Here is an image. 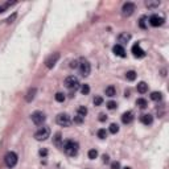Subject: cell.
I'll list each match as a JSON object with an SVG mask.
<instances>
[{
  "instance_id": "cell-1",
  "label": "cell",
  "mask_w": 169,
  "mask_h": 169,
  "mask_svg": "<svg viewBox=\"0 0 169 169\" xmlns=\"http://www.w3.org/2000/svg\"><path fill=\"white\" fill-rule=\"evenodd\" d=\"M62 148H63V152H65L67 156H76L78 153L79 145H78V143L74 140H66L62 144Z\"/></svg>"
},
{
  "instance_id": "cell-2",
  "label": "cell",
  "mask_w": 169,
  "mask_h": 169,
  "mask_svg": "<svg viewBox=\"0 0 169 169\" xmlns=\"http://www.w3.org/2000/svg\"><path fill=\"white\" fill-rule=\"evenodd\" d=\"M57 124H59L61 127H69L72 124V118H70V115L69 114H66V112H61V114H58L57 115Z\"/></svg>"
},
{
  "instance_id": "cell-3",
  "label": "cell",
  "mask_w": 169,
  "mask_h": 169,
  "mask_svg": "<svg viewBox=\"0 0 169 169\" xmlns=\"http://www.w3.org/2000/svg\"><path fill=\"white\" fill-rule=\"evenodd\" d=\"M50 136V128L49 127H42V128H40V130L34 133V137H36V140L38 141H44V140H46V139Z\"/></svg>"
},
{
  "instance_id": "cell-4",
  "label": "cell",
  "mask_w": 169,
  "mask_h": 169,
  "mask_svg": "<svg viewBox=\"0 0 169 169\" xmlns=\"http://www.w3.org/2000/svg\"><path fill=\"white\" fill-rule=\"evenodd\" d=\"M32 122L36 124V126H42L44 123H45L46 120V116H45V114L41 112V111H34L32 114Z\"/></svg>"
},
{
  "instance_id": "cell-5",
  "label": "cell",
  "mask_w": 169,
  "mask_h": 169,
  "mask_svg": "<svg viewBox=\"0 0 169 169\" xmlns=\"http://www.w3.org/2000/svg\"><path fill=\"white\" fill-rule=\"evenodd\" d=\"M17 155L15 152H8L6 157H4V161H6V165L8 168H13V167H16V164H17Z\"/></svg>"
},
{
  "instance_id": "cell-6",
  "label": "cell",
  "mask_w": 169,
  "mask_h": 169,
  "mask_svg": "<svg viewBox=\"0 0 169 169\" xmlns=\"http://www.w3.org/2000/svg\"><path fill=\"white\" fill-rule=\"evenodd\" d=\"M65 86L69 89V90H74V91H76L77 89L79 87V81H78V78L74 77V76L67 77V78L65 79Z\"/></svg>"
},
{
  "instance_id": "cell-7",
  "label": "cell",
  "mask_w": 169,
  "mask_h": 169,
  "mask_svg": "<svg viewBox=\"0 0 169 169\" xmlns=\"http://www.w3.org/2000/svg\"><path fill=\"white\" fill-rule=\"evenodd\" d=\"M78 69H79V74H81L82 77H87L91 72V65H90V62L89 61L83 59V61L78 65Z\"/></svg>"
},
{
  "instance_id": "cell-8",
  "label": "cell",
  "mask_w": 169,
  "mask_h": 169,
  "mask_svg": "<svg viewBox=\"0 0 169 169\" xmlns=\"http://www.w3.org/2000/svg\"><path fill=\"white\" fill-rule=\"evenodd\" d=\"M133 11H135V4L133 3H124L123 7H122V15L123 16H131V15L133 13Z\"/></svg>"
},
{
  "instance_id": "cell-9",
  "label": "cell",
  "mask_w": 169,
  "mask_h": 169,
  "mask_svg": "<svg viewBox=\"0 0 169 169\" xmlns=\"http://www.w3.org/2000/svg\"><path fill=\"white\" fill-rule=\"evenodd\" d=\"M150 24L152 27H161L164 24V17L158 16V15H152L150 17Z\"/></svg>"
},
{
  "instance_id": "cell-10",
  "label": "cell",
  "mask_w": 169,
  "mask_h": 169,
  "mask_svg": "<svg viewBox=\"0 0 169 169\" xmlns=\"http://www.w3.org/2000/svg\"><path fill=\"white\" fill-rule=\"evenodd\" d=\"M58 58H59V54H58V53H54V54H52V56H49V57L46 58V61H45L46 67H48V69H52V67L57 63Z\"/></svg>"
},
{
  "instance_id": "cell-11",
  "label": "cell",
  "mask_w": 169,
  "mask_h": 169,
  "mask_svg": "<svg viewBox=\"0 0 169 169\" xmlns=\"http://www.w3.org/2000/svg\"><path fill=\"white\" fill-rule=\"evenodd\" d=\"M131 50H132V54H133V56H135L136 58H143V57H145V52L143 50L141 46L139 45V44H135V45L132 46Z\"/></svg>"
},
{
  "instance_id": "cell-12",
  "label": "cell",
  "mask_w": 169,
  "mask_h": 169,
  "mask_svg": "<svg viewBox=\"0 0 169 169\" xmlns=\"http://www.w3.org/2000/svg\"><path fill=\"white\" fill-rule=\"evenodd\" d=\"M112 52H114V54L115 56H118V57H126V50H124V48L122 46V45H119V44H116L115 46L112 48Z\"/></svg>"
},
{
  "instance_id": "cell-13",
  "label": "cell",
  "mask_w": 169,
  "mask_h": 169,
  "mask_svg": "<svg viewBox=\"0 0 169 169\" xmlns=\"http://www.w3.org/2000/svg\"><path fill=\"white\" fill-rule=\"evenodd\" d=\"M130 40H131V34L127 33V32L120 33V34H119V37H118V41L120 42L119 45H122V44H127L128 41H130Z\"/></svg>"
},
{
  "instance_id": "cell-14",
  "label": "cell",
  "mask_w": 169,
  "mask_h": 169,
  "mask_svg": "<svg viewBox=\"0 0 169 169\" xmlns=\"http://www.w3.org/2000/svg\"><path fill=\"white\" fill-rule=\"evenodd\" d=\"M140 120H141L143 124L150 126V124H152V122H153V116L151 115V114H143V115L140 116Z\"/></svg>"
},
{
  "instance_id": "cell-15",
  "label": "cell",
  "mask_w": 169,
  "mask_h": 169,
  "mask_svg": "<svg viewBox=\"0 0 169 169\" xmlns=\"http://www.w3.org/2000/svg\"><path fill=\"white\" fill-rule=\"evenodd\" d=\"M132 120H133V114L131 111H127V112H124L122 115V122L124 124H130Z\"/></svg>"
},
{
  "instance_id": "cell-16",
  "label": "cell",
  "mask_w": 169,
  "mask_h": 169,
  "mask_svg": "<svg viewBox=\"0 0 169 169\" xmlns=\"http://www.w3.org/2000/svg\"><path fill=\"white\" fill-rule=\"evenodd\" d=\"M136 89H137V91L140 94H144V93H147V90H148V84L145 82H139Z\"/></svg>"
},
{
  "instance_id": "cell-17",
  "label": "cell",
  "mask_w": 169,
  "mask_h": 169,
  "mask_svg": "<svg viewBox=\"0 0 169 169\" xmlns=\"http://www.w3.org/2000/svg\"><path fill=\"white\" fill-rule=\"evenodd\" d=\"M77 115L84 119V116L87 115V108L84 107V106H79V107H78V110H77Z\"/></svg>"
},
{
  "instance_id": "cell-18",
  "label": "cell",
  "mask_w": 169,
  "mask_h": 169,
  "mask_svg": "<svg viewBox=\"0 0 169 169\" xmlns=\"http://www.w3.org/2000/svg\"><path fill=\"white\" fill-rule=\"evenodd\" d=\"M104 93H106L107 97H115V95H116V90H115V87H114V86H108V87H106Z\"/></svg>"
},
{
  "instance_id": "cell-19",
  "label": "cell",
  "mask_w": 169,
  "mask_h": 169,
  "mask_svg": "<svg viewBox=\"0 0 169 169\" xmlns=\"http://www.w3.org/2000/svg\"><path fill=\"white\" fill-rule=\"evenodd\" d=\"M151 99H152V101H156V102L161 101V99H162V94L160 91H153L151 94Z\"/></svg>"
},
{
  "instance_id": "cell-20",
  "label": "cell",
  "mask_w": 169,
  "mask_h": 169,
  "mask_svg": "<svg viewBox=\"0 0 169 169\" xmlns=\"http://www.w3.org/2000/svg\"><path fill=\"white\" fill-rule=\"evenodd\" d=\"M36 93H37V90L36 89H31V90L28 91V94H27V102H31V101H33V98H34V95H36Z\"/></svg>"
},
{
  "instance_id": "cell-21",
  "label": "cell",
  "mask_w": 169,
  "mask_h": 169,
  "mask_svg": "<svg viewBox=\"0 0 169 169\" xmlns=\"http://www.w3.org/2000/svg\"><path fill=\"white\" fill-rule=\"evenodd\" d=\"M136 104H137V106L140 107V108H145V107L148 106V103H147V101H145L144 98H139L137 101H136Z\"/></svg>"
},
{
  "instance_id": "cell-22",
  "label": "cell",
  "mask_w": 169,
  "mask_h": 169,
  "mask_svg": "<svg viewBox=\"0 0 169 169\" xmlns=\"http://www.w3.org/2000/svg\"><path fill=\"white\" fill-rule=\"evenodd\" d=\"M126 78L128 79V81H135V79H136V73L133 72V70L127 72L126 73Z\"/></svg>"
},
{
  "instance_id": "cell-23",
  "label": "cell",
  "mask_w": 169,
  "mask_h": 169,
  "mask_svg": "<svg viewBox=\"0 0 169 169\" xmlns=\"http://www.w3.org/2000/svg\"><path fill=\"white\" fill-rule=\"evenodd\" d=\"M81 93L83 94V95H87V94L90 93V86H89V84H86V83L82 84V86H81Z\"/></svg>"
},
{
  "instance_id": "cell-24",
  "label": "cell",
  "mask_w": 169,
  "mask_h": 169,
  "mask_svg": "<svg viewBox=\"0 0 169 169\" xmlns=\"http://www.w3.org/2000/svg\"><path fill=\"white\" fill-rule=\"evenodd\" d=\"M97 135H98L99 139H106V137H107V131L103 130V128H101V130L97 132Z\"/></svg>"
},
{
  "instance_id": "cell-25",
  "label": "cell",
  "mask_w": 169,
  "mask_h": 169,
  "mask_svg": "<svg viewBox=\"0 0 169 169\" xmlns=\"http://www.w3.org/2000/svg\"><path fill=\"white\" fill-rule=\"evenodd\" d=\"M54 98H56V101H57V102H63V101H65V94H62V93H57L56 95H54Z\"/></svg>"
},
{
  "instance_id": "cell-26",
  "label": "cell",
  "mask_w": 169,
  "mask_h": 169,
  "mask_svg": "<svg viewBox=\"0 0 169 169\" xmlns=\"http://www.w3.org/2000/svg\"><path fill=\"white\" fill-rule=\"evenodd\" d=\"M110 132L111 133H118L119 132V126L116 123H112L111 126H110Z\"/></svg>"
},
{
  "instance_id": "cell-27",
  "label": "cell",
  "mask_w": 169,
  "mask_h": 169,
  "mask_svg": "<svg viewBox=\"0 0 169 169\" xmlns=\"http://www.w3.org/2000/svg\"><path fill=\"white\" fill-rule=\"evenodd\" d=\"M98 157V152L97 150H90L89 151V158H91V160H94V158Z\"/></svg>"
},
{
  "instance_id": "cell-28",
  "label": "cell",
  "mask_w": 169,
  "mask_h": 169,
  "mask_svg": "<svg viewBox=\"0 0 169 169\" xmlns=\"http://www.w3.org/2000/svg\"><path fill=\"white\" fill-rule=\"evenodd\" d=\"M145 6H147L148 8L158 7V6H160V2H145Z\"/></svg>"
},
{
  "instance_id": "cell-29",
  "label": "cell",
  "mask_w": 169,
  "mask_h": 169,
  "mask_svg": "<svg viewBox=\"0 0 169 169\" xmlns=\"http://www.w3.org/2000/svg\"><path fill=\"white\" fill-rule=\"evenodd\" d=\"M102 103H103V98L102 97L97 95L95 98H94V104H95V106H101Z\"/></svg>"
},
{
  "instance_id": "cell-30",
  "label": "cell",
  "mask_w": 169,
  "mask_h": 169,
  "mask_svg": "<svg viewBox=\"0 0 169 169\" xmlns=\"http://www.w3.org/2000/svg\"><path fill=\"white\" fill-rule=\"evenodd\" d=\"M116 102H114V101H110V102H107V108L108 110H115L116 108Z\"/></svg>"
},
{
  "instance_id": "cell-31",
  "label": "cell",
  "mask_w": 169,
  "mask_h": 169,
  "mask_svg": "<svg viewBox=\"0 0 169 169\" xmlns=\"http://www.w3.org/2000/svg\"><path fill=\"white\" fill-rule=\"evenodd\" d=\"M145 20H147V17L143 16V17L140 19V21H139V24H140V27H141L143 29H145Z\"/></svg>"
},
{
  "instance_id": "cell-32",
  "label": "cell",
  "mask_w": 169,
  "mask_h": 169,
  "mask_svg": "<svg viewBox=\"0 0 169 169\" xmlns=\"http://www.w3.org/2000/svg\"><path fill=\"white\" fill-rule=\"evenodd\" d=\"M83 120H84V119H83V118H81V116H78V115L74 116V123H77V124H81Z\"/></svg>"
},
{
  "instance_id": "cell-33",
  "label": "cell",
  "mask_w": 169,
  "mask_h": 169,
  "mask_svg": "<svg viewBox=\"0 0 169 169\" xmlns=\"http://www.w3.org/2000/svg\"><path fill=\"white\" fill-rule=\"evenodd\" d=\"M111 169H120V164H119V161L111 162Z\"/></svg>"
},
{
  "instance_id": "cell-34",
  "label": "cell",
  "mask_w": 169,
  "mask_h": 169,
  "mask_svg": "<svg viewBox=\"0 0 169 169\" xmlns=\"http://www.w3.org/2000/svg\"><path fill=\"white\" fill-rule=\"evenodd\" d=\"M59 140H61V133H56V137H54V143L57 144V145H59Z\"/></svg>"
},
{
  "instance_id": "cell-35",
  "label": "cell",
  "mask_w": 169,
  "mask_h": 169,
  "mask_svg": "<svg viewBox=\"0 0 169 169\" xmlns=\"http://www.w3.org/2000/svg\"><path fill=\"white\" fill-rule=\"evenodd\" d=\"M106 119H107V116L104 115V114H101V115H99V120H101V122H104Z\"/></svg>"
},
{
  "instance_id": "cell-36",
  "label": "cell",
  "mask_w": 169,
  "mask_h": 169,
  "mask_svg": "<svg viewBox=\"0 0 169 169\" xmlns=\"http://www.w3.org/2000/svg\"><path fill=\"white\" fill-rule=\"evenodd\" d=\"M77 66H78V61H72L70 67H77Z\"/></svg>"
},
{
  "instance_id": "cell-37",
  "label": "cell",
  "mask_w": 169,
  "mask_h": 169,
  "mask_svg": "<svg viewBox=\"0 0 169 169\" xmlns=\"http://www.w3.org/2000/svg\"><path fill=\"white\" fill-rule=\"evenodd\" d=\"M108 161H110V157L107 155H103V162H108Z\"/></svg>"
},
{
  "instance_id": "cell-38",
  "label": "cell",
  "mask_w": 169,
  "mask_h": 169,
  "mask_svg": "<svg viewBox=\"0 0 169 169\" xmlns=\"http://www.w3.org/2000/svg\"><path fill=\"white\" fill-rule=\"evenodd\" d=\"M46 153H48V152H46V150H41V151H40V155H41V156H45Z\"/></svg>"
},
{
  "instance_id": "cell-39",
  "label": "cell",
  "mask_w": 169,
  "mask_h": 169,
  "mask_svg": "<svg viewBox=\"0 0 169 169\" xmlns=\"http://www.w3.org/2000/svg\"><path fill=\"white\" fill-rule=\"evenodd\" d=\"M124 97H126V98L130 97V90H126V91H124Z\"/></svg>"
},
{
  "instance_id": "cell-40",
  "label": "cell",
  "mask_w": 169,
  "mask_h": 169,
  "mask_svg": "<svg viewBox=\"0 0 169 169\" xmlns=\"http://www.w3.org/2000/svg\"><path fill=\"white\" fill-rule=\"evenodd\" d=\"M15 17H16V15H12V17H9V19H8V23H12V20H13Z\"/></svg>"
},
{
  "instance_id": "cell-41",
  "label": "cell",
  "mask_w": 169,
  "mask_h": 169,
  "mask_svg": "<svg viewBox=\"0 0 169 169\" xmlns=\"http://www.w3.org/2000/svg\"><path fill=\"white\" fill-rule=\"evenodd\" d=\"M123 169H131V168H128V167H126V168H123Z\"/></svg>"
}]
</instances>
